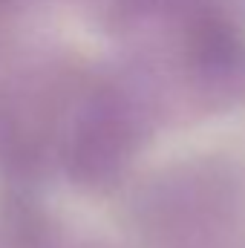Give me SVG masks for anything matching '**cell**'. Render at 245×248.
I'll list each match as a JSON object with an SVG mask.
<instances>
[{
  "instance_id": "7a4b0ae2",
  "label": "cell",
  "mask_w": 245,
  "mask_h": 248,
  "mask_svg": "<svg viewBox=\"0 0 245 248\" xmlns=\"http://www.w3.org/2000/svg\"><path fill=\"white\" fill-rule=\"evenodd\" d=\"M133 139V113L122 93L95 90L78 116L72 162L84 179H104L127 156Z\"/></svg>"
},
{
  "instance_id": "3957f363",
  "label": "cell",
  "mask_w": 245,
  "mask_h": 248,
  "mask_svg": "<svg viewBox=\"0 0 245 248\" xmlns=\"http://www.w3.org/2000/svg\"><path fill=\"white\" fill-rule=\"evenodd\" d=\"M0 3H9V0H0Z\"/></svg>"
},
{
  "instance_id": "6da1fadb",
  "label": "cell",
  "mask_w": 245,
  "mask_h": 248,
  "mask_svg": "<svg viewBox=\"0 0 245 248\" xmlns=\"http://www.w3.org/2000/svg\"><path fill=\"white\" fill-rule=\"evenodd\" d=\"M119 32L184 90L234 104L245 93L243 0H113Z\"/></svg>"
}]
</instances>
